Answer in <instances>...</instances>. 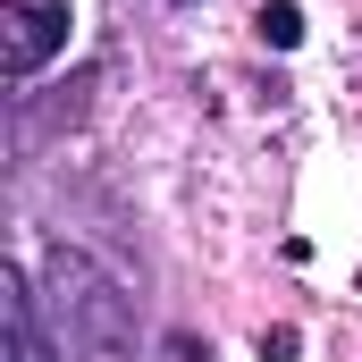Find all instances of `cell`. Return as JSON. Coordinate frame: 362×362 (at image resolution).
<instances>
[{
    "instance_id": "obj_7",
    "label": "cell",
    "mask_w": 362,
    "mask_h": 362,
    "mask_svg": "<svg viewBox=\"0 0 362 362\" xmlns=\"http://www.w3.org/2000/svg\"><path fill=\"white\" fill-rule=\"evenodd\" d=\"M177 8H185V0H177Z\"/></svg>"
},
{
    "instance_id": "obj_3",
    "label": "cell",
    "mask_w": 362,
    "mask_h": 362,
    "mask_svg": "<svg viewBox=\"0 0 362 362\" xmlns=\"http://www.w3.org/2000/svg\"><path fill=\"white\" fill-rule=\"evenodd\" d=\"M0 337H8V362H51V346H42V295L25 286V270L0 278Z\"/></svg>"
},
{
    "instance_id": "obj_2",
    "label": "cell",
    "mask_w": 362,
    "mask_h": 362,
    "mask_svg": "<svg viewBox=\"0 0 362 362\" xmlns=\"http://www.w3.org/2000/svg\"><path fill=\"white\" fill-rule=\"evenodd\" d=\"M68 0H0V68H8V85H25V76H42L59 51H68Z\"/></svg>"
},
{
    "instance_id": "obj_1",
    "label": "cell",
    "mask_w": 362,
    "mask_h": 362,
    "mask_svg": "<svg viewBox=\"0 0 362 362\" xmlns=\"http://www.w3.org/2000/svg\"><path fill=\"white\" fill-rule=\"evenodd\" d=\"M42 312H51V337L68 362H144L135 337V295L101 270L76 245H51L42 253Z\"/></svg>"
},
{
    "instance_id": "obj_4",
    "label": "cell",
    "mask_w": 362,
    "mask_h": 362,
    "mask_svg": "<svg viewBox=\"0 0 362 362\" xmlns=\"http://www.w3.org/2000/svg\"><path fill=\"white\" fill-rule=\"evenodd\" d=\"M253 34H262L270 51H295V42H303V8H295V0H262V8H253Z\"/></svg>"
},
{
    "instance_id": "obj_6",
    "label": "cell",
    "mask_w": 362,
    "mask_h": 362,
    "mask_svg": "<svg viewBox=\"0 0 362 362\" xmlns=\"http://www.w3.org/2000/svg\"><path fill=\"white\" fill-rule=\"evenodd\" d=\"M169 362H211V346H202L194 329H177V337H169Z\"/></svg>"
},
{
    "instance_id": "obj_5",
    "label": "cell",
    "mask_w": 362,
    "mask_h": 362,
    "mask_svg": "<svg viewBox=\"0 0 362 362\" xmlns=\"http://www.w3.org/2000/svg\"><path fill=\"white\" fill-rule=\"evenodd\" d=\"M295 346H303L295 329H262V337H253V354H262V362H295Z\"/></svg>"
}]
</instances>
